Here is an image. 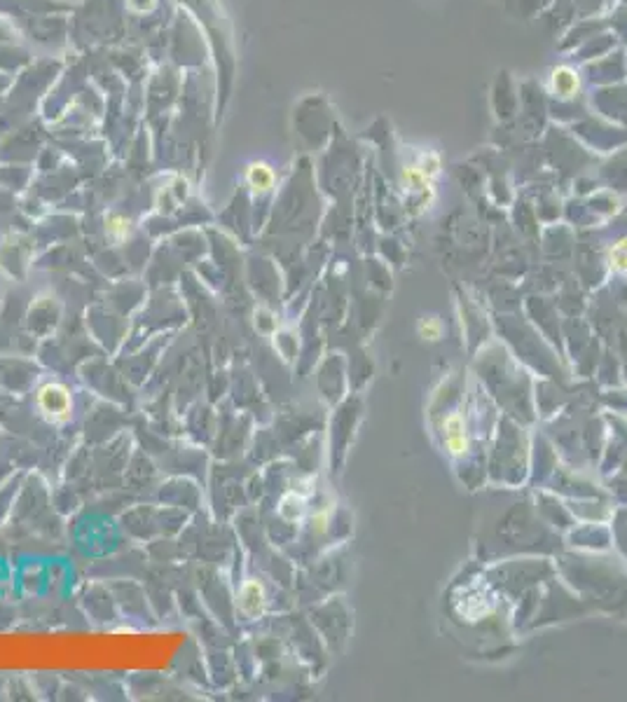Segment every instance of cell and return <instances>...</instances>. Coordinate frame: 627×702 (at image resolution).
<instances>
[{
	"instance_id": "cell-1",
	"label": "cell",
	"mask_w": 627,
	"mask_h": 702,
	"mask_svg": "<svg viewBox=\"0 0 627 702\" xmlns=\"http://www.w3.org/2000/svg\"><path fill=\"white\" fill-rule=\"evenodd\" d=\"M35 405H38L40 415L54 424H64L71 420L73 415V396L71 389L59 381H45L35 391Z\"/></svg>"
},
{
	"instance_id": "cell-2",
	"label": "cell",
	"mask_w": 627,
	"mask_h": 702,
	"mask_svg": "<svg viewBox=\"0 0 627 702\" xmlns=\"http://www.w3.org/2000/svg\"><path fill=\"white\" fill-rule=\"evenodd\" d=\"M440 174V155L433 150H426L417 155L412 162L403 164L401 183L410 192H431L435 176Z\"/></svg>"
},
{
	"instance_id": "cell-3",
	"label": "cell",
	"mask_w": 627,
	"mask_h": 702,
	"mask_svg": "<svg viewBox=\"0 0 627 702\" xmlns=\"http://www.w3.org/2000/svg\"><path fill=\"white\" fill-rule=\"evenodd\" d=\"M237 606L246 618H257L267 606V595L262 583L257 581H246L242 588H239L237 595Z\"/></svg>"
},
{
	"instance_id": "cell-4",
	"label": "cell",
	"mask_w": 627,
	"mask_h": 702,
	"mask_svg": "<svg viewBox=\"0 0 627 702\" xmlns=\"http://www.w3.org/2000/svg\"><path fill=\"white\" fill-rule=\"evenodd\" d=\"M550 91L557 98H574L581 94V75L571 66H557L550 73Z\"/></svg>"
},
{
	"instance_id": "cell-5",
	"label": "cell",
	"mask_w": 627,
	"mask_h": 702,
	"mask_svg": "<svg viewBox=\"0 0 627 702\" xmlns=\"http://www.w3.org/2000/svg\"><path fill=\"white\" fill-rule=\"evenodd\" d=\"M442 332H445V325H442L440 318L433 316V314H428V316H421L419 323H417V335H419L421 340H426V342H438L440 337H442Z\"/></svg>"
},
{
	"instance_id": "cell-6",
	"label": "cell",
	"mask_w": 627,
	"mask_h": 702,
	"mask_svg": "<svg viewBox=\"0 0 627 702\" xmlns=\"http://www.w3.org/2000/svg\"><path fill=\"white\" fill-rule=\"evenodd\" d=\"M246 178H248V186L253 190H260V192H265V190L274 186V174L267 164H253Z\"/></svg>"
},
{
	"instance_id": "cell-7",
	"label": "cell",
	"mask_w": 627,
	"mask_h": 702,
	"mask_svg": "<svg viewBox=\"0 0 627 702\" xmlns=\"http://www.w3.org/2000/svg\"><path fill=\"white\" fill-rule=\"evenodd\" d=\"M608 267L613 269V272H620V274H625L627 272V237L625 239H620V242H616L608 249Z\"/></svg>"
},
{
	"instance_id": "cell-8",
	"label": "cell",
	"mask_w": 627,
	"mask_h": 702,
	"mask_svg": "<svg viewBox=\"0 0 627 702\" xmlns=\"http://www.w3.org/2000/svg\"><path fill=\"white\" fill-rule=\"evenodd\" d=\"M302 510H305V498L298 494L284 496V501H281V506H279L281 517H286V520H291V522L298 520V517L302 515Z\"/></svg>"
},
{
	"instance_id": "cell-9",
	"label": "cell",
	"mask_w": 627,
	"mask_h": 702,
	"mask_svg": "<svg viewBox=\"0 0 627 702\" xmlns=\"http://www.w3.org/2000/svg\"><path fill=\"white\" fill-rule=\"evenodd\" d=\"M445 449L452 454V457H464V454H469V449H471L469 435H466V433H450V435H445Z\"/></svg>"
},
{
	"instance_id": "cell-10",
	"label": "cell",
	"mask_w": 627,
	"mask_h": 702,
	"mask_svg": "<svg viewBox=\"0 0 627 702\" xmlns=\"http://www.w3.org/2000/svg\"><path fill=\"white\" fill-rule=\"evenodd\" d=\"M442 431H445V435H450V433H466L464 417H461L459 412H450V415L442 420Z\"/></svg>"
},
{
	"instance_id": "cell-11",
	"label": "cell",
	"mask_w": 627,
	"mask_h": 702,
	"mask_svg": "<svg viewBox=\"0 0 627 702\" xmlns=\"http://www.w3.org/2000/svg\"><path fill=\"white\" fill-rule=\"evenodd\" d=\"M108 232L113 234L115 239H122L129 232V220L122 218V215H110L108 218Z\"/></svg>"
},
{
	"instance_id": "cell-12",
	"label": "cell",
	"mask_w": 627,
	"mask_h": 702,
	"mask_svg": "<svg viewBox=\"0 0 627 702\" xmlns=\"http://www.w3.org/2000/svg\"><path fill=\"white\" fill-rule=\"evenodd\" d=\"M328 520H330V510L328 508L316 510V513L311 515V529L316 534H325V529H328Z\"/></svg>"
}]
</instances>
